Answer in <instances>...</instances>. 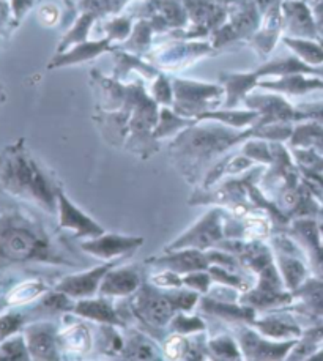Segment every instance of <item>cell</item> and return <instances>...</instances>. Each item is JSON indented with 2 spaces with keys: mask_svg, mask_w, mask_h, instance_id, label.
<instances>
[{
  "mask_svg": "<svg viewBox=\"0 0 323 361\" xmlns=\"http://www.w3.org/2000/svg\"><path fill=\"white\" fill-rule=\"evenodd\" d=\"M2 251L6 257L23 260L37 251V240L23 229H10L2 237Z\"/></svg>",
  "mask_w": 323,
  "mask_h": 361,
  "instance_id": "obj_1",
  "label": "cell"
},
{
  "mask_svg": "<svg viewBox=\"0 0 323 361\" xmlns=\"http://www.w3.org/2000/svg\"><path fill=\"white\" fill-rule=\"evenodd\" d=\"M286 13L291 23V27L295 33L301 37L314 38L317 35V27H315V19L312 18L311 11L307 6L301 2H288L286 4Z\"/></svg>",
  "mask_w": 323,
  "mask_h": 361,
  "instance_id": "obj_2",
  "label": "cell"
},
{
  "mask_svg": "<svg viewBox=\"0 0 323 361\" xmlns=\"http://www.w3.org/2000/svg\"><path fill=\"white\" fill-rule=\"evenodd\" d=\"M136 245H139V240L120 238L114 235V237L101 238L98 242L87 243L84 245V248H87L90 252L97 254V256H101V257H112L128 250H133Z\"/></svg>",
  "mask_w": 323,
  "mask_h": 361,
  "instance_id": "obj_3",
  "label": "cell"
},
{
  "mask_svg": "<svg viewBox=\"0 0 323 361\" xmlns=\"http://www.w3.org/2000/svg\"><path fill=\"white\" fill-rule=\"evenodd\" d=\"M138 276L134 275L130 270H120L116 273H109L107 275L104 284H103V292L107 293H118V295H123V293H130L138 287Z\"/></svg>",
  "mask_w": 323,
  "mask_h": 361,
  "instance_id": "obj_4",
  "label": "cell"
},
{
  "mask_svg": "<svg viewBox=\"0 0 323 361\" xmlns=\"http://www.w3.org/2000/svg\"><path fill=\"white\" fill-rule=\"evenodd\" d=\"M60 204H62V226L66 227H73L78 232H83V233H89V235H93V233H99L101 229L93 224L90 219H87L83 213L78 212L76 209H73V207L66 202L65 197H60Z\"/></svg>",
  "mask_w": 323,
  "mask_h": 361,
  "instance_id": "obj_5",
  "label": "cell"
},
{
  "mask_svg": "<svg viewBox=\"0 0 323 361\" xmlns=\"http://www.w3.org/2000/svg\"><path fill=\"white\" fill-rule=\"evenodd\" d=\"M104 271H106V267L89 273V275H84V276H79V278H71L68 281H65V283L60 286V289H63L65 292L71 293V295H78V297L89 295V293L95 290L98 279L101 278V275H103Z\"/></svg>",
  "mask_w": 323,
  "mask_h": 361,
  "instance_id": "obj_6",
  "label": "cell"
},
{
  "mask_svg": "<svg viewBox=\"0 0 323 361\" xmlns=\"http://www.w3.org/2000/svg\"><path fill=\"white\" fill-rule=\"evenodd\" d=\"M140 307H142L147 320L154 325H164L172 314V306L169 303V300L161 297L147 298L145 302L140 305Z\"/></svg>",
  "mask_w": 323,
  "mask_h": 361,
  "instance_id": "obj_7",
  "label": "cell"
},
{
  "mask_svg": "<svg viewBox=\"0 0 323 361\" xmlns=\"http://www.w3.org/2000/svg\"><path fill=\"white\" fill-rule=\"evenodd\" d=\"M286 43L297 52L307 65H323V48L307 39H286Z\"/></svg>",
  "mask_w": 323,
  "mask_h": 361,
  "instance_id": "obj_8",
  "label": "cell"
},
{
  "mask_svg": "<svg viewBox=\"0 0 323 361\" xmlns=\"http://www.w3.org/2000/svg\"><path fill=\"white\" fill-rule=\"evenodd\" d=\"M267 85L278 87V89L291 92V93H305L312 89H323V81H320V79H307L303 75H297V73H295V75H291L288 78L282 79V81L278 84H267Z\"/></svg>",
  "mask_w": 323,
  "mask_h": 361,
  "instance_id": "obj_9",
  "label": "cell"
},
{
  "mask_svg": "<svg viewBox=\"0 0 323 361\" xmlns=\"http://www.w3.org/2000/svg\"><path fill=\"white\" fill-rule=\"evenodd\" d=\"M29 349L37 358H54V341L46 330L29 331Z\"/></svg>",
  "mask_w": 323,
  "mask_h": 361,
  "instance_id": "obj_10",
  "label": "cell"
},
{
  "mask_svg": "<svg viewBox=\"0 0 323 361\" xmlns=\"http://www.w3.org/2000/svg\"><path fill=\"white\" fill-rule=\"evenodd\" d=\"M293 140L297 144L315 147V149L323 153V125L311 123L301 126V128H298V131L295 133Z\"/></svg>",
  "mask_w": 323,
  "mask_h": 361,
  "instance_id": "obj_11",
  "label": "cell"
},
{
  "mask_svg": "<svg viewBox=\"0 0 323 361\" xmlns=\"http://www.w3.org/2000/svg\"><path fill=\"white\" fill-rule=\"evenodd\" d=\"M78 312L97 320H107V322H114V320H116V316H114V312L109 310V307L99 302L80 303L78 307Z\"/></svg>",
  "mask_w": 323,
  "mask_h": 361,
  "instance_id": "obj_12",
  "label": "cell"
},
{
  "mask_svg": "<svg viewBox=\"0 0 323 361\" xmlns=\"http://www.w3.org/2000/svg\"><path fill=\"white\" fill-rule=\"evenodd\" d=\"M42 292V287L35 286V284H27V286H21L11 293L10 295V303H21V302H27L33 297H37L38 293Z\"/></svg>",
  "mask_w": 323,
  "mask_h": 361,
  "instance_id": "obj_13",
  "label": "cell"
},
{
  "mask_svg": "<svg viewBox=\"0 0 323 361\" xmlns=\"http://www.w3.org/2000/svg\"><path fill=\"white\" fill-rule=\"evenodd\" d=\"M262 330H265L268 334H272V336H288V334L298 333L297 330L292 329V326H286L278 322L262 324Z\"/></svg>",
  "mask_w": 323,
  "mask_h": 361,
  "instance_id": "obj_14",
  "label": "cell"
},
{
  "mask_svg": "<svg viewBox=\"0 0 323 361\" xmlns=\"http://www.w3.org/2000/svg\"><path fill=\"white\" fill-rule=\"evenodd\" d=\"M19 324H21L19 316H5L0 319V338H6L13 331H16Z\"/></svg>",
  "mask_w": 323,
  "mask_h": 361,
  "instance_id": "obj_15",
  "label": "cell"
},
{
  "mask_svg": "<svg viewBox=\"0 0 323 361\" xmlns=\"http://www.w3.org/2000/svg\"><path fill=\"white\" fill-rule=\"evenodd\" d=\"M284 269L287 273V279L291 281V284L295 287L303 279V273H305V270H303V265L295 262V260H288V264H286Z\"/></svg>",
  "mask_w": 323,
  "mask_h": 361,
  "instance_id": "obj_16",
  "label": "cell"
},
{
  "mask_svg": "<svg viewBox=\"0 0 323 361\" xmlns=\"http://www.w3.org/2000/svg\"><path fill=\"white\" fill-rule=\"evenodd\" d=\"M2 350L5 353V355H4L5 358H13V360L24 358V353H21V352H24V347H23L21 341H11V343L4 345Z\"/></svg>",
  "mask_w": 323,
  "mask_h": 361,
  "instance_id": "obj_17",
  "label": "cell"
},
{
  "mask_svg": "<svg viewBox=\"0 0 323 361\" xmlns=\"http://www.w3.org/2000/svg\"><path fill=\"white\" fill-rule=\"evenodd\" d=\"M303 117H309L315 120L317 123L323 125V103H317V104H306L303 106Z\"/></svg>",
  "mask_w": 323,
  "mask_h": 361,
  "instance_id": "obj_18",
  "label": "cell"
},
{
  "mask_svg": "<svg viewBox=\"0 0 323 361\" xmlns=\"http://www.w3.org/2000/svg\"><path fill=\"white\" fill-rule=\"evenodd\" d=\"M314 16H315V27H317V33L323 38V0H320L317 6H315Z\"/></svg>",
  "mask_w": 323,
  "mask_h": 361,
  "instance_id": "obj_19",
  "label": "cell"
},
{
  "mask_svg": "<svg viewBox=\"0 0 323 361\" xmlns=\"http://www.w3.org/2000/svg\"><path fill=\"white\" fill-rule=\"evenodd\" d=\"M29 5L30 0H13V8H15L16 16H21Z\"/></svg>",
  "mask_w": 323,
  "mask_h": 361,
  "instance_id": "obj_20",
  "label": "cell"
},
{
  "mask_svg": "<svg viewBox=\"0 0 323 361\" xmlns=\"http://www.w3.org/2000/svg\"><path fill=\"white\" fill-rule=\"evenodd\" d=\"M315 73H320V75H323V66H322V68H319V70H315Z\"/></svg>",
  "mask_w": 323,
  "mask_h": 361,
  "instance_id": "obj_21",
  "label": "cell"
}]
</instances>
